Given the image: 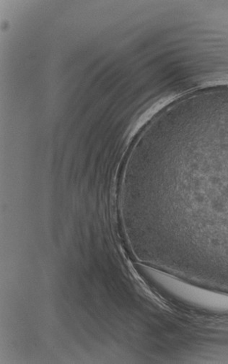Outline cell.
Here are the masks:
<instances>
[{"instance_id": "cell-1", "label": "cell", "mask_w": 228, "mask_h": 364, "mask_svg": "<svg viewBox=\"0 0 228 364\" xmlns=\"http://www.w3.org/2000/svg\"><path fill=\"white\" fill-rule=\"evenodd\" d=\"M146 275L175 299L210 309L228 310V296L205 291L165 273L145 267Z\"/></svg>"}]
</instances>
